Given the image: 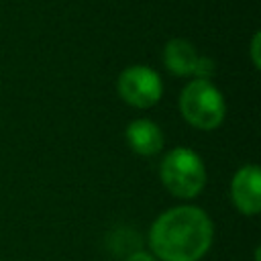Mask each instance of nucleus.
<instances>
[{"mask_svg": "<svg viewBox=\"0 0 261 261\" xmlns=\"http://www.w3.org/2000/svg\"><path fill=\"white\" fill-rule=\"evenodd\" d=\"M214 237L208 214L196 206H175L155 218L149 230V247L163 261H200Z\"/></svg>", "mask_w": 261, "mask_h": 261, "instance_id": "nucleus-1", "label": "nucleus"}, {"mask_svg": "<svg viewBox=\"0 0 261 261\" xmlns=\"http://www.w3.org/2000/svg\"><path fill=\"white\" fill-rule=\"evenodd\" d=\"M163 186L175 198H196L206 184V167L200 155L190 147L171 149L159 167Z\"/></svg>", "mask_w": 261, "mask_h": 261, "instance_id": "nucleus-2", "label": "nucleus"}, {"mask_svg": "<svg viewBox=\"0 0 261 261\" xmlns=\"http://www.w3.org/2000/svg\"><path fill=\"white\" fill-rule=\"evenodd\" d=\"M179 112L188 124L200 130H212L222 124L226 104L210 80H192L179 94Z\"/></svg>", "mask_w": 261, "mask_h": 261, "instance_id": "nucleus-3", "label": "nucleus"}, {"mask_svg": "<svg viewBox=\"0 0 261 261\" xmlns=\"http://www.w3.org/2000/svg\"><path fill=\"white\" fill-rule=\"evenodd\" d=\"M116 90L126 104L135 108H151L163 94V82L153 67L130 65L120 71Z\"/></svg>", "mask_w": 261, "mask_h": 261, "instance_id": "nucleus-4", "label": "nucleus"}, {"mask_svg": "<svg viewBox=\"0 0 261 261\" xmlns=\"http://www.w3.org/2000/svg\"><path fill=\"white\" fill-rule=\"evenodd\" d=\"M230 198L239 212L253 216L261 210V171L255 163L243 165L230 181Z\"/></svg>", "mask_w": 261, "mask_h": 261, "instance_id": "nucleus-5", "label": "nucleus"}, {"mask_svg": "<svg viewBox=\"0 0 261 261\" xmlns=\"http://www.w3.org/2000/svg\"><path fill=\"white\" fill-rule=\"evenodd\" d=\"M124 139L137 155L149 157V155H157L163 149V130L153 120L147 118L133 120L124 130Z\"/></svg>", "mask_w": 261, "mask_h": 261, "instance_id": "nucleus-6", "label": "nucleus"}, {"mask_svg": "<svg viewBox=\"0 0 261 261\" xmlns=\"http://www.w3.org/2000/svg\"><path fill=\"white\" fill-rule=\"evenodd\" d=\"M163 61L165 67L179 77L186 75H194L198 61H200V53L196 51V47L186 41V39H171L167 41L165 49H163Z\"/></svg>", "mask_w": 261, "mask_h": 261, "instance_id": "nucleus-7", "label": "nucleus"}, {"mask_svg": "<svg viewBox=\"0 0 261 261\" xmlns=\"http://www.w3.org/2000/svg\"><path fill=\"white\" fill-rule=\"evenodd\" d=\"M259 43H261V35L255 33L253 39H251V59H253V65H255L257 69H259V65H261V61H259Z\"/></svg>", "mask_w": 261, "mask_h": 261, "instance_id": "nucleus-8", "label": "nucleus"}, {"mask_svg": "<svg viewBox=\"0 0 261 261\" xmlns=\"http://www.w3.org/2000/svg\"><path fill=\"white\" fill-rule=\"evenodd\" d=\"M124 261H157L155 259V255H151V253H147V251H135V253H130Z\"/></svg>", "mask_w": 261, "mask_h": 261, "instance_id": "nucleus-9", "label": "nucleus"}]
</instances>
